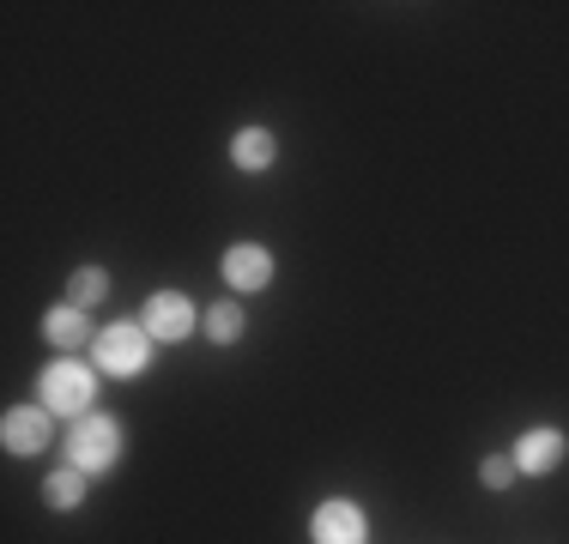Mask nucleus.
I'll return each mask as SVG.
<instances>
[{"label":"nucleus","mask_w":569,"mask_h":544,"mask_svg":"<svg viewBox=\"0 0 569 544\" xmlns=\"http://www.w3.org/2000/svg\"><path fill=\"white\" fill-rule=\"evenodd\" d=\"M200 333H207L212 345H237V339H242V303H230V296H224V303H212L207 315H200Z\"/></svg>","instance_id":"nucleus-13"},{"label":"nucleus","mask_w":569,"mask_h":544,"mask_svg":"<svg viewBox=\"0 0 569 544\" xmlns=\"http://www.w3.org/2000/svg\"><path fill=\"white\" fill-rule=\"evenodd\" d=\"M43 339L61 351V357H67V351H86V345H98V333H91V315H86V309H73V303L49 309V315H43Z\"/></svg>","instance_id":"nucleus-9"},{"label":"nucleus","mask_w":569,"mask_h":544,"mask_svg":"<svg viewBox=\"0 0 569 544\" xmlns=\"http://www.w3.org/2000/svg\"><path fill=\"white\" fill-rule=\"evenodd\" d=\"M224 284L237 296H254L273 284V254L261 249V242H230L224 249Z\"/></svg>","instance_id":"nucleus-7"},{"label":"nucleus","mask_w":569,"mask_h":544,"mask_svg":"<svg viewBox=\"0 0 569 544\" xmlns=\"http://www.w3.org/2000/svg\"><path fill=\"white\" fill-rule=\"evenodd\" d=\"M116 460H121V417L91 412V417H79V424L67 430V466H79L86 478L110 472Z\"/></svg>","instance_id":"nucleus-3"},{"label":"nucleus","mask_w":569,"mask_h":544,"mask_svg":"<svg viewBox=\"0 0 569 544\" xmlns=\"http://www.w3.org/2000/svg\"><path fill=\"white\" fill-rule=\"evenodd\" d=\"M273 158H279V140H273V128H242V133H230V163H237L242 175H261V170H273Z\"/></svg>","instance_id":"nucleus-10"},{"label":"nucleus","mask_w":569,"mask_h":544,"mask_svg":"<svg viewBox=\"0 0 569 544\" xmlns=\"http://www.w3.org/2000/svg\"><path fill=\"white\" fill-rule=\"evenodd\" d=\"M103 296H110V272H103V266H79L73 279H67V303L86 309V315L103 303Z\"/></svg>","instance_id":"nucleus-12"},{"label":"nucleus","mask_w":569,"mask_h":544,"mask_svg":"<svg viewBox=\"0 0 569 544\" xmlns=\"http://www.w3.org/2000/svg\"><path fill=\"white\" fill-rule=\"evenodd\" d=\"M86 490H91V478H86L79 466H67V460H61V466L43 478V502H49L56 514H73V508H86Z\"/></svg>","instance_id":"nucleus-11"},{"label":"nucleus","mask_w":569,"mask_h":544,"mask_svg":"<svg viewBox=\"0 0 569 544\" xmlns=\"http://www.w3.org/2000/svg\"><path fill=\"white\" fill-rule=\"evenodd\" d=\"M49 405H12L7 417H0V442H7V454H43L49 447Z\"/></svg>","instance_id":"nucleus-8"},{"label":"nucleus","mask_w":569,"mask_h":544,"mask_svg":"<svg viewBox=\"0 0 569 544\" xmlns=\"http://www.w3.org/2000/svg\"><path fill=\"white\" fill-rule=\"evenodd\" d=\"M515 454V472H521V478H546V472H558L563 466V454H569V435L563 430H527L521 442L509 447Z\"/></svg>","instance_id":"nucleus-6"},{"label":"nucleus","mask_w":569,"mask_h":544,"mask_svg":"<svg viewBox=\"0 0 569 544\" xmlns=\"http://www.w3.org/2000/svg\"><path fill=\"white\" fill-rule=\"evenodd\" d=\"M152 345L158 339L146 333L140 321H110L98 326V345H91V363H98V375H116V381H133L152 370Z\"/></svg>","instance_id":"nucleus-2"},{"label":"nucleus","mask_w":569,"mask_h":544,"mask_svg":"<svg viewBox=\"0 0 569 544\" xmlns=\"http://www.w3.org/2000/svg\"><path fill=\"white\" fill-rule=\"evenodd\" d=\"M309 538L316 544H363L370 538V514H363L358 502H346V496H328L316 508V521H309Z\"/></svg>","instance_id":"nucleus-5"},{"label":"nucleus","mask_w":569,"mask_h":544,"mask_svg":"<svg viewBox=\"0 0 569 544\" xmlns=\"http://www.w3.org/2000/svg\"><path fill=\"white\" fill-rule=\"evenodd\" d=\"M515 478H521V472H515V454H485L479 460V484L485 490H509Z\"/></svg>","instance_id":"nucleus-14"},{"label":"nucleus","mask_w":569,"mask_h":544,"mask_svg":"<svg viewBox=\"0 0 569 544\" xmlns=\"http://www.w3.org/2000/svg\"><path fill=\"white\" fill-rule=\"evenodd\" d=\"M140 326L158 339V345H182V339L194 333L200 321H194V303H188L182 291H152V296H146V315H140Z\"/></svg>","instance_id":"nucleus-4"},{"label":"nucleus","mask_w":569,"mask_h":544,"mask_svg":"<svg viewBox=\"0 0 569 544\" xmlns=\"http://www.w3.org/2000/svg\"><path fill=\"white\" fill-rule=\"evenodd\" d=\"M37 400L49 405L56 417H67V424H79V417L98 412V363H79V357H49L43 375H37Z\"/></svg>","instance_id":"nucleus-1"}]
</instances>
